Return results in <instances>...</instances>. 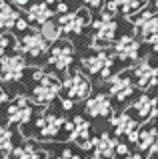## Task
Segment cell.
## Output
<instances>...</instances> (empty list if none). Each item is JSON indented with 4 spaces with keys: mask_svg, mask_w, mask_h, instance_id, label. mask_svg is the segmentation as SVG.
I'll return each mask as SVG.
<instances>
[{
    "mask_svg": "<svg viewBox=\"0 0 158 159\" xmlns=\"http://www.w3.org/2000/svg\"><path fill=\"white\" fill-rule=\"evenodd\" d=\"M8 159H46V153L34 149L32 143H26V145L14 147L10 151V155H8Z\"/></svg>",
    "mask_w": 158,
    "mask_h": 159,
    "instance_id": "24",
    "label": "cell"
},
{
    "mask_svg": "<svg viewBox=\"0 0 158 159\" xmlns=\"http://www.w3.org/2000/svg\"><path fill=\"white\" fill-rule=\"evenodd\" d=\"M138 147L148 153H158V129L156 127H144L140 129V137H138Z\"/></svg>",
    "mask_w": 158,
    "mask_h": 159,
    "instance_id": "20",
    "label": "cell"
},
{
    "mask_svg": "<svg viewBox=\"0 0 158 159\" xmlns=\"http://www.w3.org/2000/svg\"><path fill=\"white\" fill-rule=\"evenodd\" d=\"M18 18H20V12L14 6H10L6 0H0V30L16 28Z\"/></svg>",
    "mask_w": 158,
    "mask_h": 159,
    "instance_id": "21",
    "label": "cell"
},
{
    "mask_svg": "<svg viewBox=\"0 0 158 159\" xmlns=\"http://www.w3.org/2000/svg\"><path fill=\"white\" fill-rule=\"evenodd\" d=\"M152 46H154V54L158 56V42H156V44H152Z\"/></svg>",
    "mask_w": 158,
    "mask_h": 159,
    "instance_id": "37",
    "label": "cell"
},
{
    "mask_svg": "<svg viewBox=\"0 0 158 159\" xmlns=\"http://www.w3.org/2000/svg\"><path fill=\"white\" fill-rule=\"evenodd\" d=\"M16 28H18V30H26V28H28V20H24V18H18V22H16Z\"/></svg>",
    "mask_w": 158,
    "mask_h": 159,
    "instance_id": "32",
    "label": "cell"
},
{
    "mask_svg": "<svg viewBox=\"0 0 158 159\" xmlns=\"http://www.w3.org/2000/svg\"><path fill=\"white\" fill-rule=\"evenodd\" d=\"M132 80L140 89H150L158 84V70L150 66V62L144 58L134 66L132 70Z\"/></svg>",
    "mask_w": 158,
    "mask_h": 159,
    "instance_id": "10",
    "label": "cell"
},
{
    "mask_svg": "<svg viewBox=\"0 0 158 159\" xmlns=\"http://www.w3.org/2000/svg\"><path fill=\"white\" fill-rule=\"evenodd\" d=\"M64 123H66V119L54 116V113H50V111H44L42 116L36 119L38 135H40V139H54V137H58L60 129H64Z\"/></svg>",
    "mask_w": 158,
    "mask_h": 159,
    "instance_id": "11",
    "label": "cell"
},
{
    "mask_svg": "<svg viewBox=\"0 0 158 159\" xmlns=\"http://www.w3.org/2000/svg\"><path fill=\"white\" fill-rule=\"evenodd\" d=\"M40 32H42V36L48 40V42H58L60 40V34L64 32L60 24H56V22H52V20H48V22H44L40 24Z\"/></svg>",
    "mask_w": 158,
    "mask_h": 159,
    "instance_id": "25",
    "label": "cell"
},
{
    "mask_svg": "<svg viewBox=\"0 0 158 159\" xmlns=\"http://www.w3.org/2000/svg\"><path fill=\"white\" fill-rule=\"evenodd\" d=\"M132 22H134L136 34L140 36L142 42H146V44L158 42V16L154 12L144 10V12H140L138 18H132Z\"/></svg>",
    "mask_w": 158,
    "mask_h": 159,
    "instance_id": "3",
    "label": "cell"
},
{
    "mask_svg": "<svg viewBox=\"0 0 158 159\" xmlns=\"http://www.w3.org/2000/svg\"><path fill=\"white\" fill-rule=\"evenodd\" d=\"M26 70V60L20 54H4L0 58V80L2 82H14L20 80L22 72Z\"/></svg>",
    "mask_w": 158,
    "mask_h": 159,
    "instance_id": "5",
    "label": "cell"
},
{
    "mask_svg": "<svg viewBox=\"0 0 158 159\" xmlns=\"http://www.w3.org/2000/svg\"><path fill=\"white\" fill-rule=\"evenodd\" d=\"M144 0H108L106 4V12L116 14V12H124L128 18L134 12H140L142 6H144Z\"/></svg>",
    "mask_w": 158,
    "mask_h": 159,
    "instance_id": "18",
    "label": "cell"
},
{
    "mask_svg": "<svg viewBox=\"0 0 158 159\" xmlns=\"http://www.w3.org/2000/svg\"><path fill=\"white\" fill-rule=\"evenodd\" d=\"M58 92H60V89L54 88V86L38 84V86L34 88V92H32V99H34V103H38V106H48V103L54 102V98L58 96Z\"/></svg>",
    "mask_w": 158,
    "mask_h": 159,
    "instance_id": "22",
    "label": "cell"
},
{
    "mask_svg": "<svg viewBox=\"0 0 158 159\" xmlns=\"http://www.w3.org/2000/svg\"><path fill=\"white\" fill-rule=\"evenodd\" d=\"M84 2L90 8H98V6H102V4H104V0H84Z\"/></svg>",
    "mask_w": 158,
    "mask_h": 159,
    "instance_id": "30",
    "label": "cell"
},
{
    "mask_svg": "<svg viewBox=\"0 0 158 159\" xmlns=\"http://www.w3.org/2000/svg\"><path fill=\"white\" fill-rule=\"evenodd\" d=\"M132 109L136 111V116L140 117V119H154L158 116V107H156V99L154 98H150V96H140L134 102V106H132Z\"/></svg>",
    "mask_w": 158,
    "mask_h": 159,
    "instance_id": "19",
    "label": "cell"
},
{
    "mask_svg": "<svg viewBox=\"0 0 158 159\" xmlns=\"http://www.w3.org/2000/svg\"><path fill=\"white\" fill-rule=\"evenodd\" d=\"M72 121L74 129L70 131V139L76 141L82 149H94V137H90V123L82 116H76Z\"/></svg>",
    "mask_w": 158,
    "mask_h": 159,
    "instance_id": "15",
    "label": "cell"
},
{
    "mask_svg": "<svg viewBox=\"0 0 158 159\" xmlns=\"http://www.w3.org/2000/svg\"><path fill=\"white\" fill-rule=\"evenodd\" d=\"M110 123L114 125V133L116 135H126L130 141H138L140 137V123L136 119L130 117V113H114L110 116Z\"/></svg>",
    "mask_w": 158,
    "mask_h": 159,
    "instance_id": "7",
    "label": "cell"
},
{
    "mask_svg": "<svg viewBox=\"0 0 158 159\" xmlns=\"http://www.w3.org/2000/svg\"><path fill=\"white\" fill-rule=\"evenodd\" d=\"M10 44H12V38L8 36V34H2V32H0V58L6 54V50L10 48Z\"/></svg>",
    "mask_w": 158,
    "mask_h": 159,
    "instance_id": "27",
    "label": "cell"
},
{
    "mask_svg": "<svg viewBox=\"0 0 158 159\" xmlns=\"http://www.w3.org/2000/svg\"><path fill=\"white\" fill-rule=\"evenodd\" d=\"M64 89H66V96L72 98L74 102H82V99H86L90 96V80H88L82 72H74L70 74L66 80H64Z\"/></svg>",
    "mask_w": 158,
    "mask_h": 159,
    "instance_id": "4",
    "label": "cell"
},
{
    "mask_svg": "<svg viewBox=\"0 0 158 159\" xmlns=\"http://www.w3.org/2000/svg\"><path fill=\"white\" fill-rule=\"evenodd\" d=\"M58 12H62V14H66L68 12V6L64 2H58Z\"/></svg>",
    "mask_w": 158,
    "mask_h": 159,
    "instance_id": "34",
    "label": "cell"
},
{
    "mask_svg": "<svg viewBox=\"0 0 158 159\" xmlns=\"http://www.w3.org/2000/svg\"><path fill=\"white\" fill-rule=\"evenodd\" d=\"M114 14L110 12H102L100 20H96L92 26H94V38H92V48L94 50H104L108 46L114 44V36H116V30H118V24L116 20L112 18Z\"/></svg>",
    "mask_w": 158,
    "mask_h": 159,
    "instance_id": "1",
    "label": "cell"
},
{
    "mask_svg": "<svg viewBox=\"0 0 158 159\" xmlns=\"http://www.w3.org/2000/svg\"><path fill=\"white\" fill-rule=\"evenodd\" d=\"M108 88H110V96L118 99V102H124V99L130 98L132 89H134V84L130 80V74L122 72L118 76H110L108 78Z\"/></svg>",
    "mask_w": 158,
    "mask_h": 159,
    "instance_id": "13",
    "label": "cell"
},
{
    "mask_svg": "<svg viewBox=\"0 0 158 159\" xmlns=\"http://www.w3.org/2000/svg\"><path fill=\"white\" fill-rule=\"evenodd\" d=\"M48 46H50V42L42 36V32H30L16 44V50H20L32 58H40L42 54L48 52Z\"/></svg>",
    "mask_w": 158,
    "mask_h": 159,
    "instance_id": "9",
    "label": "cell"
},
{
    "mask_svg": "<svg viewBox=\"0 0 158 159\" xmlns=\"http://www.w3.org/2000/svg\"><path fill=\"white\" fill-rule=\"evenodd\" d=\"M26 14H28V20H30V22L44 24V22H48V20L52 18L54 12L50 10V6H48L46 2H40V4H32Z\"/></svg>",
    "mask_w": 158,
    "mask_h": 159,
    "instance_id": "23",
    "label": "cell"
},
{
    "mask_svg": "<svg viewBox=\"0 0 158 159\" xmlns=\"http://www.w3.org/2000/svg\"><path fill=\"white\" fill-rule=\"evenodd\" d=\"M72 106H74V99L72 98H64L62 99V107L64 109H72Z\"/></svg>",
    "mask_w": 158,
    "mask_h": 159,
    "instance_id": "29",
    "label": "cell"
},
{
    "mask_svg": "<svg viewBox=\"0 0 158 159\" xmlns=\"http://www.w3.org/2000/svg\"><path fill=\"white\" fill-rule=\"evenodd\" d=\"M12 149V131L6 125H0V155H10Z\"/></svg>",
    "mask_w": 158,
    "mask_h": 159,
    "instance_id": "26",
    "label": "cell"
},
{
    "mask_svg": "<svg viewBox=\"0 0 158 159\" xmlns=\"http://www.w3.org/2000/svg\"><path fill=\"white\" fill-rule=\"evenodd\" d=\"M90 12L84 8L76 10V12H66L62 14L60 18H58V24L62 26V30L66 34H82V30H84L88 24H90Z\"/></svg>",
    "mask_w": 158,
    "mask_h": 159,
    "instance_id": "6",
    "label": "cell"
},
{
    "mask_svg": "<svg viewBox=\"0 0 158 159\" xmlns=\"http://www.w3.org/2000/svg\"><path fill=\"white\" fill-rule=\"evenodd\" d=\"M58 159H80V157H78L76 153H72V155H60Z\"/></svg>",
    "mask_w": 158,
    "mask_h": 159,
    "instance_id": "36",
    "label": "cell"
},
{
    "mask_svg": "<svg viewBox=\"0 0 158 159\" xmlns=\"http://www.w3.org/2000/svg\"><path fill=\"white\" fill-rule=\"evenodd\" d=\"M118 139H112L108 133H102L100 137H94V159H114L116 157Z\"/></svg>",
    "mask_w": 158,
    "mask_h": 159,
    "instance_id": "17",
    "label": "cell"
},
{
    "mask_svg": "<svg viewBox=\"0 0 158 159\" xmlns=\"http://www.w3.org/2000/svg\"><path fill=\"white\" fill-rule=\"evenodd\" d=\"M126 159H148L144 155H138V153H132V155H126Z\"/></svg>",
    "mask_w": 158,
    "mask_h": 159,
    "instance_id": "35",
    "label": "cell"
},
{
    "mask_svg": "<svg viewBox=\"0 0 158 159\" xmlns=\"http://www.w3.org/2000/svg\"><path fill=\"white\" fill-rule=\"evenodd\" d=\"M116 153H118V155H126V153H128V147L124 145V143H118V145H116Z\"/></svg>",
    "mask_w": 158,
    "mask_h": 159,
    "instance_id": "31",
    "label": "cell"
},
{
    "mask_svg": "<svg viewBox=\"0 0 158 159\" xmlns=\"http://www.w3.org/2000/svg\"><path fill=\"white\" fill-rule=\"evenodd\" d=\"M30 2V0H12V4L14 6H18V8H22V6H26V4Z\"/></svg>",
    "mask_w": 158,
    "mask_h": 159,
    "instance_id": "33",
    "label": "cell"
},
{
    "mask_svg": "<svg viewBox=\"0 0 158 159\" xmlns=\"http://www.w3.org/2000/svg\"><path fill=\"white\" fill-rule=\"evenodd\" d=\"M112 62H114V58H112L110 54H106L104 50H96V54L82 58V68H84L86 72L94 74V76H100V78L108 80L112 76Z\"/></svg>",
    "mask_w": 158,
    "mask_h": 159,
    "instance_id": "2",
    "label": "cell"
},
{
    "mask_svg": "<svg viewBox=\"0 0 158 159\" xmlns=\"http://www.w3.org/2000/svg\"><path fill=\"white\" fill-rule=\"evenodd\" d=\"M32 119V107L26 96H16L8 106V121L18 123V125H26Z\"/></svg>",
    "mask_w": 158,
    "mask_h": 159,
    "instance_id": "12",
    "label": "cell"
},
{
    "mask_svg": "<svg viewBox=\"0 0 158 159\" xmlns=\"http://www.w3.org/2000/svg\"><path fill=\"white\" fill-rule=\"evenodd\" d=\"M150 2H154V6L158 8V0H150Z\"/></svg>",
    "mask_w": 158,
    "mask_h": 159,
    "instance_id": "39",
    "label": "cell"
},
{
    "mask_svg": "<svg viewBox=\"0 0 158 159\" xmlns=\"http://www.w3.org/2000/svg\"><path fill=\"white\" fill-rule=\"evenodd\" d=\"M6 102H8V93H6V89L0 86V107H2V103H6Z\"/></svg>",
    "mask_w": 158,
    "mask_h": 159,
    "instance_id": "28",
    "label": "cell"
},
{
    "mask_svg": "<svg viewBox=\"0 0 158 159\" xmlns=\"http://www.w3.org/2000/svg\"><path fill=\"white\" fill-rule=\"evenodd\" d=\"M86 113L90 117H108V116H112L110 98L104 96V93H98V96L90 98L86 102Z\"/></svg>",
    "mask_w": 158,
    "mask_h": 159,
    "instance_id": "16",
    "label": "cell"
},
{
    "mask_svg": "<svg viewBox=\"0 0 158 159\" xmlns=\"http://www.w3.org/2000/svg\"><path fill=\"white\" fill-rule=\"evenodd\" d=\"M72 60H74V50H72V44L68 42V40L58 42L56 46L50 50V54H48V64H50L52 68H56L58 72H66V70L70 68Z\"/></svg>",
    "mask_w": 158,
    "mask_h": 159,
    "instance_id": "8",
    "label": "cell"
},
{
    "mask_svg": "<svg viewBox=\"0 0 158 159\" xmlns=\"http://www.w3.org/2000/svg\"><path fill=\"white\" fill-rule=\"evenodd\" d=\"M46 2H50V4H58V2H62V0H46Z\"/></svg>",
    "mask_w": 158,
    "mask_h": 159,
    "instance_id": "38",
    "label": "cell"
},
{
    "mask_svg": "<svg viewBox=\"0 0 158 159\" xmlns=\"http://www.w3.org/2000/svg\"><path fill=\"white\" fill-rule=\"evenodd\" d=\"M112 48H114V56L122 62H134V60H138V54H140V44L130 34L118 38L112 44Z\"/></svg>",
    "mask_w": 158,
    "mask_h": 159,
    "instance_id": "14",
    "label": "cell"
}]
</instances>
